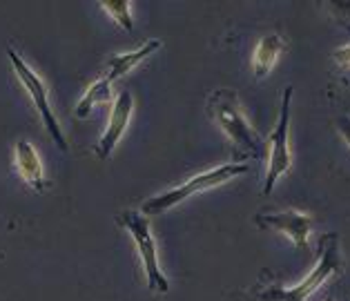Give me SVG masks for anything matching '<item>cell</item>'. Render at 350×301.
Wrapping results in <instances>:
<instances>
[{"label":"cell","instance_id":"obj_8","mask_svg":"<svg viewBox=\"0 0 350 301\" xmlns=\"http://www.w3.org/2000/svg\"><path fill=\"white\" fill-rule=\"evenodd\" d=\"M132 112H134V96L127 90H123L116 96L112 112H109L107 127L96 143V157L98 159H109V154L116 150L118 141H121V136L125 134L127 125H130Z\"/></svg>","mask_w":350,"mask_h":301},{"label":"cell","instance_id":"obj_11","mask_svg":"<svg viewBox=\"0 0 350 301\" xmlns=\"http://www.w3.org/2000/svg\"><path fill=\"white\" fill-rule=\"evenodd\" d=\"M159 47H161V40H148L139 49L127 51V54L112 56V58H109V63H107V76H105V79L109 83H114L116 79H121V76H125L130 70H134V67L139 65V63H143V60L148 58V56L154 54Z\"/></svg>","mask_w":350,"mask_h":301},{"label":"cell","instance_id":"obj_4","mask_svg":"<svg viewBox=\"0 0 350 301\" xmlns=\"http://www.w3.org/2000/svg\"><path fill=\"white\" fill-rule=\"evenodd\" d=\"M116 221H118V226H123L134 239V246H136V250H139L141 263H143L145 279H148V290L165 295L170 290V281L165 279V274L159 265L157 239L152 237L150 219L139 210H125L118 214Z\"/></svg>","mask_w":350,"mask_h":301},{"label":"cell","instance_id":"obj_7","mask_svg":"<svg viewBox=\"0 0 350 301\" xmlns=\"http://www.w3.org/2000/svg\"><path fill=\"white\" fill-rule=\"evenodd\" d=\"M259 228H266V230H277L281 235H286L297 250L301 252H308V237H310V230L314 226L312 217L304 212H297V210H286V212H277V214H257L254 217Z\"/></svg>","mask_w":350,"mask_h":301},{"label":"cell","instance_id":"obj_12","mask_svg":"<svg viewBox=\"0 0 350 301\" xmlns=\"http://www.w3.org/2000/svg\"><path fill=\"white\" fill-rule=\"evenodd\" d=\"M109 99H112V83H109L107 79L94 81L88 88V92L81 96L79 105H76V109H74V116L76 118H88L94 107L103 105V103H107Z\"/></svg>","mask_w":350,"mask_h":301},{"label":"cell","instance_id":"obj_3","mask_svg":"<svg viewBox=\"0 0 350 301\" xmlns=\"http://www.w3.org/2000/svg\"><path fill=\"white\" fill-rule=\"evenodd\" d=\"M208 109L212 112V116L217 118V123L221 125V130L226 132V136L239 148H243L252 154L254 159L263 157V148L257 139V134L252 132L250 123L243 114L241 105H239L237 92L234 90H217L210 94Z\"/></svg>","mask_w":350,"mask_h":301},{"label":"cell","instance_id":"obj_13","mask_svg":"<svg viewBox=\"0 0 350 301\" xmlns=\"http://www.w3.org/2000/svg\"><path fill=\"white\" fill-rule=\"evenodd\" d=\"M103 12H107L114 18L116 25H121L125 31H134V21H132V3L130 0H103L100 3Z\"/></svg>","mask_w":350,"mask_h":301},{"label":"cell","instance_id":"obj_2","mask_svg":"<svg viewBox=\"0 0 350 301\" xmlns=\"http://www.w3.org/2000/svg\"><path fill=\"white\" fill-rule=\"evenodd\" d=\"M247 170L250 168H247L245 163H232V166H228L226 163V166L201 172V174L187 179L185 183L174 185L172 190L161 192L157 196H152V199H148L141 205V212L145 214V217H159V214H165L167 210H172L174 205L183 203L185 199H190V196L212 190V187H217V185H224L230 179H234L239 174H245Z\"/></svg>","mask_w":350,"mask_h":301},{"label":"cell","instance_id":"obj_9","mask_svg":"<svg viewBox=\"0 0 350 301\" xmlns=\"http://www.w3.org/2000/svg\"><path fill=\"white\" fill-rule=\"evenodd\" d=\"M14 161L16 170H18L21 179L27 183L33 192H45L47 190V179H45V168L38 157V152L33 150L29 141H16L14 145Z\"/></svg>","mask_w":350,"mask_h":301},{"label":"cell","instance_id":"obj_15","mask_svg":"<svg viewBox=\"0 0 350 301\" xmlns=\"http://www.w3.org/2000/svg\"><path fill=\"white\" fill-rule=\"evenodd\" d=\"M332 58H335V63H337V65H341V67H346V70H350V45H344V47L335 49V54H332Z\"/></svg>","mask_w":350,"mask_h":301},{"label":"cell","instance_id":"obj_14","mask_svg":"<svg viewBox=\"0 0 350 301\" xmlns=\"http://www.w3.org/2000/svg\"><path fill=\"white\" fill-rule=\"evenodd\" d=\"M335 125H337V132L341 134V139H344L348 143V148H350V116H339L335 120Z\"/></svg>","mask_w":350,"mask_h":301},{"label":"cell","instance_id":"obj_10","mask_svg":"<svg viewBox=\"0 0 350 301\" xmlns=\"http://www.w3.org/2000/svg\"><path fill=\"white\" fill-rule=\"evenodd\" d=\"M284 47H286L284 38H281L279 34H268V36H263L257 42V47L252 51V70H254V76H257V79H266L270 74V70L275 67Z\"/></svg>","mask_w":350,"mask_h":301},{"label":"cell","instance_id":"obj_1","mask_svg":"<svg viewBox=\"0 0 350 301\" xmlns=\"http://www.w3.org/2000/svg\"><path fill=\"white\" fill-rule=\"evenodd\" d=\"M319 261L317 265L306 274L301 283H297L293 288H281V286H270L261 292H254V301H306L312 292H317L319 286L332 274L344 272V259L339 254V237L335 232L323 235L317 244Z\"/></svg>","mask_w":350,"mask_h":301},{"label":"cell","instance_id":"obj_5","mask_svg":"<svg viewBox=\"0 0 350 301\" xmlns=\"http://www.w3.org/2000/svg\"><path fill=\"white\" fill-rule=\"evenodd\" d=\"M7 56H10V63L14 67L16 76H18L21 85L31 96L33 107L38 109V114L42 118V125H45V130L49 132V136H52V141L61 150H67V139H65L63 127H61V123H58V118L52 109V103H49V92H47L45 81H42V76L33 72V67L27 65V60H23V56L14 47H7Z\"/></svg>","mask_w":350,"mask_h":301},{"label":"cell","instance_id":"obj_6","mask_svg":"<svg viewBox=\"0 0 350 301\" xmlns=\"http://www.w3.org/2000/svg\"><path fill=\"white\" fill-rule=\"evenodd\" d=\"M290 103H293V88H286L284 92V101H281V114H279V123L275 127L266 143H268V174L263 181V196L272 194L277 181L286 174L293 166V157H290V145H288V127H290Z\"/></svg>","mask_w":350,"mask_h":301},{"label":"cell","instance_id":"obj_16","mask_svg":"<svg viewBox=\"0 0 350 301\" xmlns=\"http://www.w3.org/2000/svg\"><path fill=\"white\" fill-rule=\"evenodd\" d=\"M323 301H335V299H332V297H326V299H323Z\"/></svg>","mask_w":350,"mask_h":301}]
</instances>
